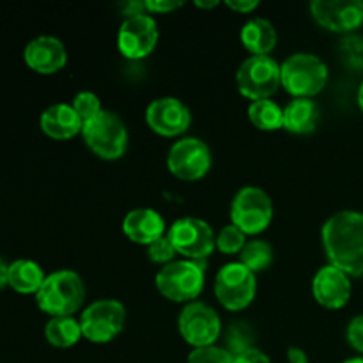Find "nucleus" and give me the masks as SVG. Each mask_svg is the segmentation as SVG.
I'll list each match as a JSON object with an SVG mask.
<instances>
[{
	"instance_id": "nucleus-38",
	"label": "nucleus",
	"mask_w": 363,
	"mask_h": 363,
	"mask_svg": "<svg viewBox=\"0 0 363 363\" xmlns=\"http://www.w3.org/2000/svg\"><path fill=\"white\" fill-rule=\"evenodd\" d=\"M218 4V0H213V2H201V0H195V7H201V9H213V7H216Z\"/></svg>"
},
{
	"instance_id": "nucleus-7",
	"label": "nucleus",
	"mask_w": 363,
	"mask_h": 363,
	"mask_svg": "<svg viewBox=\"0 0 363 363\" xmlns=\"http://www.w3.org/2000/svg\"><path fill=\"white\" fill-rule=\"evenodd\" d=\"M257 280L241 262H229L215 277V294L220 305L227 311H243L254 301Z\"/></svg>"
},
{
	"instance_id": "nucleus-39",
	"label": "nucleus",
	"mask_w": 363,
	"mask_h": 363,
	"mask_svg": "<svg viewBox=\"0 0 363 363\" xmlns=\"http://www.w3.org/2000/svg\"><path fill=\"white\" fill-rule=\"evenodd\" d=\"M358 105H360V108L363 112V82H362L360 89H358Z\"/></svg>"
},
{
	"instance_id": "nucleus-40",
	"label": "nucleus",
	"mask_w": 363,
	"mask_h": 363,
	"mask_svg": "<svg viewBox=\"0 0 363 363\" xmlns=\"http://www.w3.org/2000/svg\"><path fill=\"white\" fill-rule=\"evenodd\" d=\"M344 363H363V357H357V358H350V360H346Z\"/></svg>"
},
{
	"instance_id": "nucleus-15",
	"label": "nucleus",
	"mask_w": 363,
	"mask_h": 363,
	"mask_svg": "<svg viewBox=\"0 0 363 363\" xmlns=\"http://www.w3.org/2000/svg\"><path fill=\"white\" fill-rule=\"evenodd\" d=\"M145 121L155 133L162 137H177L190 128L191 113L177 98H160L147 106Z\"/></svg>"
},
{
	"instance_id": "nucleus-3",
	"label": "nucleus",
	"mask_w": 363,
	"mask_h": 363,
	"mask_svg": "<svg viewBox=\"0 0 363 363\" xmlns=\"http://www.w3.org/2000/svg\"><path fill=\"white\" fill-rule=\"evenodd\" d=\"M204 266L202 262L172 261L156 273V289L163 298L176 303H191L197 301L204 289Z\"/></svg>"
},
{
	"instance_id": "nucleus-13",
	"label": "nucleus",
	"mask_w": 363,
	"mask_h": 363,
	"mask_svg": "<svg viewBox=\"0 0 363 363\" xmlns=\"http://www.w3.org/2000/svg\"><path fill=\"white\" fill-rule=\"evenodd\" d=\"M167 165L170 172L179 179L197 181L211 169V151L199 138H181L170 147Z\"/></svg>"
},
{
	"instance_id": "nucleus-34",
	"label": "nucleus",
	"mask_w": 363,
	"mask_h": 363,
	"mask_svg": "<svg viewBox=\"0 0 363 363\" xmlns=\"http://www.w3.org/2000/svg\"><path fill=\"white\" fill-rule=\"evenodd\" d=\"M234 363H272V360H269V357L264 351L252 347V350L234 357Z\"/></svg>"
},
{
	"instance_id": "nucleus-16",
	"label": "nucleus",
	"mask_w": 363,
	"mask_h": 363,
	"mask_svg": "<svg viewBox=\"0 0 363 363\" xmlns=\"http://www.w3.org/2000/svg\"><path fill=\"white\" fill-rule=\"evenodd\" d=\"M312 293L325 308H342L351 298L350 275L332 264L323 266L312 280Z\"/></svg>"
},
{
	"instance_id": "nucleus-14",
	"label": "nucleus",
	"mask_w": 363,
	"mask_h": 363,
	"mask_svg": "<svg viewBox=\"0 0 363 363\" xmlns=\"http://www.w3.org/2000/svg\"><path fill=\"white\" fill-rule=\"evenodd\" d=\"M311 13L321 27L332 32H353L363 25L362 0H314Z\"/></svg>"
},
{
	"instance_id": "nucleus-5",
	"label": "nucleus",
	"mask_w": 363,
	"mask_h": 363,
	"mask_svg": "<svg viewBox=\"0 0 363 363\" xmlns=\"http://www.w3.org/2000/svg\"><path fill=\"white\" fill-rule=\"evenodd\" d=\"M87 147L103 160H119L128 147V130L117 113L101 110L82 128Z\"/></svg>"
},
{
	"instance_id": "nucleus-24",
	"label": "nucleus",
	"mask_w": 363,
	"mask_h": 363,
	"mask_svg": "<svg viewBox=\"0 0 363 363\" xmlns=\"http://www.w3.org/2000/svg\"><path fill=\"white\" fill-rule=\"evenodd\" d=\"M248 119L259 130L275 131L284 128V110L272 99H259L248 106Z\"/></svg>"
},
{
	"instance_id": "nucleus-12",
	"label": "nucleus",
	"mask_w": 363,
	"mask_h": 363,
	"mask_svg": "<svg viewBox=\"0 0 363 363\" xmlns=\"http://www.w3.org/2000/svg\"><path fill=\"white\" fill-rule=\"evenodd\" d=\"M156 43H158V25L149 13L131 14L121 23L117 46L126 59H144L156 48Z\"/></svg>"
},
{
	"instance_id": "nucleus-17",
	"label": "nucleus",
	"mask_w": 363,
	"mask_h": 363,
	"mask_svg": "<svg viewBox=\"0 0 363 363\" xmlns=\"http://www.w3.org/2000/svg\"><path fill=\"white\" fill-rule=\"evenodd\" d=\"M23 59L35 73L53 74L66 66L67 52L60 39L53 35H39L25 46Z\"/></svg>"
},
{
	"instance_id": "nucleus-20",
	"label": "nucleus",
	"mask_w": 363,
	"mask_h": 363,
	"mask_svg": "<svg viewBox=\"0 0 363 363\" xmlns=\"http://www.w3.org/2000/svg\"><path fill=\"white\" fill-rule=\"evenodd\" d=\"M319 106L311 98H294L284 108V128L291 133L307 135L318 126Z\"/></svg>"
},
{
	"instance_id": "nucleus-22",
	"label": "nucleus",
	"mask_w": 363,
	"mask_h": 363,
	"mask_svg": "<svg viewBox=\"0 0 363 363\" xmlns=\"http://www.w3.org/2000/svg\"><path fill=\"white\" fill-rule=\"evenodd\" d=\"M46 275L41 266L28 259H18L9 264L7 286L20 294H38Z\"/></svg>"
},
{
	"instance_id": "nucleus-25",
	"label": "nucleus",
	"mask_w": 363,
	"mask_h": 363,
	"mask_svg": "<svg viewBox=\"0 0 363 363\" xmlns=\"http://www.w3.org/2000/svg\"><path fill=\"white\" fill-rule=\"evenodd\" d=\"M240 255L241 264L247 266L252 273L264 272L273 262V248L264 240L248 241L243 247V250L240 252Z\"/></svg>"
},
{
	"instance_id": "nucleus-26",
	"label": "nucleus",
	"mask_w": 363,
	"mask_h": 363,
	"mask_svg": "<svg viewBox=\"0 0 363 363\" xmlns=\"http://www.w3.org/2000/svg\"><path fill=\"white\" fill-rule=\"evenodd\" d=\"M254 339V330H252L247 323H234V325H230L225 332V350L229 351L233 357H238V354L255 347Z\"/></svg>"
},
{
	"instance_id": "nucleus-32",
	"label": "nucleus",
	"mask_w": 363,
	"mask_h": 363,
	"mask_svg": "<svg viewBox=\"0 0 363 363\" xmlns=\"http://www.w3.org/2000/svg\"><path fill=\"white\" fill-rule=\"evenodd\" d=\"M347 342L363 353V315H357L347 326Z\"/></svg>"
},
{
	"instance_id": "nucleus-10",
	"label": "nucleus",
	"mask_w": 363,
	"mask_h": 363,
	"mask_svg": "<svg viewBox=\"0 0 363 363\" xmlns=\"http://www.w3.org/2000/svg\"><path fill=\"white\" fill-rule=\"evenodd\" d=\"M126 323V308L117 300H99L89 305L80 318L82 335L94 344L116 339Z\"/></svg>"
},
{
	"instance_id": "nucleus-11",
	"label": "nucleus",
	"mask_w": 363,
	"mask_h": 363,
	"mask_svg": "<svg viewBox=\"0 0 363 363\" xmlns=\"http://www.w3.org/2000/svg\"><path fill=\"white\" fill-rule=\"evenodd\" d=\"M181 337L195 350L215 346L222 335V321L216 311L202 301H191L184 305L177 319Z\"/></svg>"
},
{
	"instance_id": "nucleus-9",
	"label": "nucleus",
	"mask_w": 363,
	"mask_h": 363,
	"mask_svg": "<svg viewBox=\"0 0 363 363\" xmlns=\"http://www.w3.org/2000/svg\"><path fill=\"white\" fill-rule=\"evenodd\" d=\"M167 236L172 241L177 254L183 255L188 261H206L216 247L215 233H213L211 225L202 218H195V216L176 220Z\"/></svg>"
},
{
	"instance_id": "nucleus-29",
	"label": "nucleus",
	"mask_w": 363,
	"mask_h": 363,
	"mask_svg": "<svg viewBox=\"0 0 363 363\" xmlns=\"http://www.w3.org/2000/svg\"><path fill=\"white\" fill-rule=\"evenodd\" d=\"M186 363H234V357L225 347H199L191 351Z\"/></svg>"
},
{
	"instance_id": "nucleus-36",
	"label": "nucleus",
	"mask_w": 363,
	"mask_h": 363,
	"mask_svg": "<svg viewBox=\"0 0 363 363\" xmlns=\"http://www.w3.org/2000/svg\"><path fill=\"white\" fill-rule=\"evenodd\" d=\"M287 358H289V363H308V357L303 350L300 347H289L287 350Z\"/></svg>"
},
{
	"instance_id": "nucleus-31",
	"label": "nucleus",
	"mask_w": 363,
	"mask_h": 363,
	"mask_svg": "<svg viewBox=\"0 0 363 363\" xmlns=\"http://www.w3.org/2000/svg\"><path fill=\"white\" fill-rule=\"evenodd\" d=\"M176 248H174L172 241L169 240V236H163L160 238L158 241H155L152 245L147 247V255L152 262H158V264H169V262L174 261L176 257Z\"/></svg>"
},
{
	"instance_id": "nucleus-23",
	"label": "nucleus",
	"mask_w": 363,
	"mask_h": 363,
	"mask_svg": "<svg viewBox=\"0 0 363 363\" xmlns=\"http://www.w3.org/2000/svg\"><path fill=\"white\" fill-rule=\"evenodd\" d=\"M45 337L52 346L66 347L74 346L82 339L80 321L73 318H52L45 326Z\"/></svg>"
},
{
	"instance_id": "nucleus-8",
	"label": "nucleus",
	"mask_w": 363,
	"mask_h": 363,
	"mask_svg": "<svg viewBox=\"0 0 363 363\" xmlns=\"http://www.w3.org/2000/svg\"><path fill=\"white\" fill-rule=\"evenodd\" d=\"M273 218V204L264 190L255 186H245L234 197L230 204L233 225L245 234H261L269 227Z\"/></svg>"
},
{
	"instance_id": "nucleus-4",
	"label": "nucleus",
	"mask_w": 363,
	"mask_h": 363,
	"mask_svg": "<svg viewBox=\"0 0 363 363\" xmlns=\"http://www.w3.org/2000/svg\"><path fill=\"white\" fill-rule=\"evenodd\" d=\"M282 87L294 98H312L325 89L328 67L312 53H294L280 66Z\"/></svg>"
},
{
	"instance_id": "nucleus-28",
	"label": "nucleus",
	"mask_w": 363,
	"mask_h": 363,
	"mask_svg": "<svg viewBox=\"0 0 363 363\" xmlns=\"http://www.w3.org/2000/svg\"><path fill=\"white\" fill-rule=\"evenodd\" d=\"M71 106H73L74 112L78 113V117L84 121V124L87 123V121L94 119V117L103 110L101 103H99V98L91 91L78 92V94L74 96L73 105Z\"/></svg>"
},
{
	"instance_id": "nucleus-35",
	"label": "nucleus",
	"mask_w": 363,
	"mask_h": 363,
	"mask_svg": "<svg viewBox=\"0 0 363 363\" xmlns=\"http://www.w3.org/2000/svg\"><path fill=\"white\" fill-rule=\"evenodd\" d=\"M227 7H230L233 11H236V13H252L254 9H257L259 2L257 0H227L225 2Z\"/></svg>"
},
{
	"instance_id": "nucleus-30",
	"label": "nucleus",
	"mask_w": 363,
	"mask_h": 363,
	"mask_svg": "<svg viewBox=\"0 0 363 363\" xmlns=\"http://www.w3.org/2000/svg\"><path fill=\"white\" fill-rule=\"evenodd\" d=\"M344 62L354 69L363 67V38L362 35H347L340 45Z\"/></svg>"
},
{
	"instance_id": "nucleus-37",
	"label": "nucleus",
	"mask_w": 363,
	"mask_h": 363,
	"mask_svg": "<svg viewBox=\"0 0 363 363\" xmlns=\"http://www.w3.org/2000/svg\"><path fill=\"white\" fill-rule=\"evenodd\" d=\"M7 275H9V264H6L4 259H0V289L7 286Z\"/></svg>"
},
{
	"instance_id": "nucleus-6",
	"label": "nucleus",
	"mask_w": 363,
	"mask_h": 363,
	"mask_svg": "<svg viewBox=\"0 0 363 363\" xmlns=\"http://www.w3.org/2000/svg\"><path fill=\"white\" fill-rule=\"evenodd\" d=\"M238 91L252 101L269 99L282 85L280 66L269 55H252L236 73Z\"/></svg>"
},
{
	"instance_id": "nucleus-33",
	"label": "nucleus",
	"mask_w": 363,
	"mask_h": 363,
	"mask_svg": "<svg viewBox=\"0 0 363 363\" xmlns=\"http://www.w3.org/2000/svg\"><path fill=\"white\" fill-rule=\"evenodd\" d=\"M183 0H145L144 6L145 11L149 14L152 13H158V14H167V13H172V11L179 9L183 6Z\"/></svg>"
},
{
	"instance_id": "nucleus-21",
	"label": "nucleus",
	"mask_w": 363,
	"mask_h": 363,
	"mask_svg": "<svg viewBox=\"0 0 363 363\" xmlns=\"http://www.w3.org/2000/svg\"><path fill=\"white\" fill-rule=\"evenodd\" d=\"M241 43L252 55H268L277 45V30L266 18H254L241 28Z\"/></svg>"
},
{
	"instance_id": "nucleus-19",
	"label": "nucleus",
	"mask_w": 363,
	"mask_h": 363,
	"mask_svg": "<svg viewBox=\"0 0 363 363\" xmlns=\"http://www.w3.org/2000/svg\"><path fill=\"white\" fill-rule=\"evenodd\" d=\"M39 124H41L43 133L55 140H69L82 133V128H84V121L78 117L73 106L66 105V103L48 106L41 113Z\"/></svg>"
},
{
	"instance_id": "nucleus-18",
	"label": "nucleus",
	"mask_w": 363,
	"mask_h": 363,
	"mask_svg": "<svg viewBox=\"0 0 363 363\" xmlns=\"http://www.w3.org/2000/svg\"><path fill=\"white\" fill-rule=\"evenodd\" d=\"M123 233L137 245H152L165 236V220L156 209L138 208L128 213L123 220Z\"/></svg>"
},
{
	"instance_id": "nucleus-1",
	"label": "nucleus",
	"mask_w": 363,
	"mask_h": 363,
	"mask_svg": "<svg viewBox=\"0 0 363 363\" xmlns=\"http://www.w3.org/2000/svg\"><path fill=\"white\" fill-rule=\"evenodd\" d=\"M330 264L350 277L363 275V213L339 211L321 229Z\"/></svg>"
},
{
	"instance_id": "nucleus-27",
	"label": "nucleus",
	"mask_w": 363,
	"mask_h": 363,
	"mask_svg": "<svg viewBox=\"0 0 363 363\" xmlns=\"http://www.w3.org/2000/svg\"><path fill=\"white\" fill-rule=\"evenodd\" d=\"M245 245H247V234L238 229L236 225H233V223L223 227L220 230L218 238H216V248L227 255L238 254V252L243 250Z\"/></svg>"
},
{
	"instance_id": "nucleus-2",
	"label": "nucleus",
	"mask_w": 363,
	"mask_h": 363,
	"mask_svg": "<svg viewBox=\"0 0 363 363\" xmlns=\"http://www.w3.org/2000/svg\"><path fill=\"white\" fill-rule=\"evenodd\" d=\"M85 300V284L73 269L50 273L35 294V303L52 318H73Z\"/></svg>"
}]
</instances>
